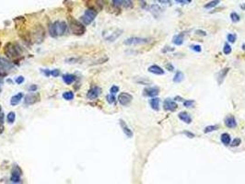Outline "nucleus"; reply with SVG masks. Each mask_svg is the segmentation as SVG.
<instances>
[{
    "label": "nucleus",
    "instance_id": "1",
    "mask_svg": "<svg viewBox=\"0 0 245 184\" xmlns=\"http://www.w3.org/2000/svg\"><path fill=\"white\" fill-rule=\"evenodd\" d=\"M67 31V24L65 21H55L50 26V34L52 37L62 36Z\"/></svg>",
    "mask_w": 245,
    "mask_h": 184
},
{
    "label": "nucleus",
    "instance_id": "2",
    "mask_svg": "<svg viewBox=\"0 0 245 184\" xmlns=\"http://www.w3.org/2000/svg\"><path fill=\"white\" fill-rule=\"evenodd\" d=\"M69 28L72 33H74L77 36L83 35L86 32V27L84 26L83 23H80L78 20L74 19L69 20Z\"/></svg>",
    "mask_w": 245,
    "mask_h": 184
},
{
    "label": "nucleus",
    "instance_id": "3",
    "mask_svg": "<svg viewBox=\"0 0 245 184\" xmlns=\"http://www.w3.org/2000/svg\"><path fill=\"white\" fill-rule=\"evenodd\" d=\"M96 16H97V11L94 8H88L85 11L84 15L80 18V20L82 21L84 25H90V23L95 20Z\"/></svg>",
    "mask_w": 245,
    "mask_h": 184
},
{
    "label": "nucleus",
    "instance_id": "4",
    "mask_svg": "<svg viewBox=\"0 0 245 184\" xmlns=\"http://www.w3.org/2000/svg\"><path fill=\"white\" fill-rule=\"evenodd\" d=\"M149 43V39L148 38H141V37H131L126 39L124 42L125 45H140L146 44Z\"/></svg>",
    "mask_w": 245,
    "mask_h": 184
},
{
    "label": "nucleus",
    "instance_id": "5",
    "mask_svg": "<svg viewBox=\"0 0 245 184\" xmlns=\"http://www.w3.org/2000/svg\"><path fill=\"white\" fill-rule=\"evenodd\" d=\"M132 100H133V96L129 93H127V92H123V93H120V95L118 96V101L123 106L129 105Z\"/></svg>",
    "mask_w": 245,
    "mask_h": 184
},
{
    "label": "nucleus",
    "instance_id": "6",
    "mask_svg": "<svg viewBox=\"0 0 245 184\" xmlns=\"http://www.w3.org/2000/svg\"><path fill=\"white\" fill-rule=\"evenodd\" d=\"M5 54H7L8 57H16L19 55V52H18L16 46L12 43H8L5 46Z\"/></svg>",
    "mask_w": 245,
    "mask_h": 184
},
{
    "label": "nucleus",
    "instance_id": "7",
    "mask_svg": "<svg viewBox=\"0 0 245 184\" xmlns=\"http://www.w3.org/2000/svg\"><path fill=\"white\" fill-rule=\"evenodd\" d=\"M33 36H34L35 42L37 43H41L44 39V30L41 26H38L36 29H35Z\"/></svg>",
    "mask_w": 245,
    "mask_h": 184
},
{
    "label": "nucleus",
    "instance_id": "8",
    "mask_svg": "<svg viewBox=\"0 0 245 184\" xmlns=\"http://www.w3.org/2000/svg\"><path fill=\"white\" fill-rule=\"evenodd\" d=\"M163 108H164L165 111L174 112L177 110L178 104L174 100H172L171 99H167L164 100V102H163Z\"/></svg>",
    "mask_w": 245,
    "mask_h": 184
},
{
    "label": "nucleus",
    "instance_id": "9",
    "mask_svg": "<svg viewBox=\"0 0 245 184\" xmlns=\"http://www.w3.org/2000/svg\"><path fill=\"white\" fill-rule=\"evenodd\" d=\"M39 100H40V95L38 93H32V94H28L25 97L24 103L26 105H32L38 102Z\"/></svg>",
    "mask_w": 245,
    "mask_h": 184
},
{
    "label": "nucleus",
    "instance_id": "10",
    "mask_svg": "<svg viewBox=\"0 0 245 184\" xmlns=\"http://www.w3.org/2000/svg\"><path fill=\"white\" fill-rule=\"evenodd\" d=\"M113 6L115 8L125 7L126 8H131L133 7L132 0H113Z\"/></svg>",
    "mask_w": 245,
    "mask_h": 184
},
{
    "label": "nucleus",
    "instance_id": "11",
    "mask_svg": "<svg viewBox=\"0 0 245 184\" xmlns=\"http://www.w3.org/2000/svg\"><path fill=\"white\" fill-rule=\"evenodd\" d=\"M20 176H21V170L19 167H15L12 170V174H11L10 181L13 183H20Z\"/></svg>",
    "mask_w": 245,
    "mask_h": 184
},
{
    "label": "nucleus",
    "instance_id": "12",
    "mask_svg": "<svg viewBox=\"0 0 245 184\" xmlns=\"http://www.w3.org/2000/svg\"><path fill=\"white\" fill-rule=\"evenodd\" d=\"M101 91H102L101 88H99V87H97V86H95V87H92L89 91H88L87 97L89 98L90 100H95V99H97L99 96H100Z\"/></svg>",
    "mask_w": 245,
    "mask_h": 184
},
{
    "label": "nucleus",
    "instance_id": "13",
    "mask_svg": "<svg viewBox=\"0 0 245 184\" xmlns=\"http://www.w3.org/2000/svg\"><path fill=\"white\" fill-rule=\"evenodd\" d=\"M160 94V88L158 87H148L144 89V95L147 97L154 98Z\"/></svg>",
    "mask_w": 245,
    "mask_h": 184
},
{
    "label": "nucleus",
    "instance_id": "14",
    "mask_svg": "<svg viewBox=\"0 0 245 184\" xmlns=\"http://www.w3.org/2000/svg\"><path fill=\"white\" fill-rule=\"evenodd\" d=\"M225 125L227 126L228 128H235L237 126V122H236V119L234 116H232V115H229V116H227L225 118Z\"/></svg>",
    "mask_w": 245,
    "mask_h": 184
},
{
    "label": "nucleus",
    "instance_id": "15",
    "mask_svg": "<svg viewBox=\"0 0 245 184\" xmlns=\"http://www.w3.org/2000/svg\"><path fill=\"white\" fill-rule=\"evenodd\" d=\"M120 126H121V128H122V130H123V132H124L125 133V135L127 136V137H129V138H131V137H133V132L131 131V129L128 127L127 126V124H126V123L125 122L124 120H120Z\"/></svg>",
    "mask_w": 245,
    "mask_h": 184
},
{
    "label": "nucleus",
    "instance_id": "16",
    "mask_svg": "<svg viewBox=\"0 0 245 184\" xmlns=\"http://www.w3.org/2000/svg\"><path fill=\"white\" fill-rule=\"evenodd\" d=\"M0 66L4 67L6 70H11L14 68V65L9 60L4 58V57H0Z\"/></svg>",
    "mask_w": 245,
    "mask_h": 184
},
{
    "label": "nucleus",
    "instance_id": "17",
    "mask_svg": "<svg viewBox=\"0 0 245 184\" xmlns=\"http://www.w3.org/2000/svg\"><path fill=\"white\" fill-rule=\"evenodd\" d=\"M148 72L152 73L154 75H157V76H161V75H164V70L159 66L157 65H153L148 67Z\"/></svg>",
    "mask_w": 245,
    "mask_h": 184
},
{
    "label": "nucleus",
    "instance_id": "18",
    "mask_svg": "<svg viewBox=\"0 0 245 184\" xmlns=\"http://www.w3.org/2000/svg\"><path fill=\"white\" fill-rule=\"evenodd\" d=\"M178 117L181 121H183V123L190 124L192 123V117L191 115L188 112H182L178 114Z\"/></svg>",
    "mask_w": 245,
    "mask_h": 184
},
{
    "label": "nucleus",
    "instance_id": "19",
    "mask_svg": "<svg viewBox=\"0 0 245 184\" xmlns=\"http://www.w3.org/2000/svg\"><path fill=\"white\" fill-rule=\"evenodd\" d=\"M230 71V68L229 67H226L224 69H222L219 73H218V83L219 85L222 84V82L224 81V79L226 77V76L228 75V73H229Z\"/></svg>",
    "mask_w": 245,
    "mask_h": 184
},
{
    "label": "nucleus",
    "instance_id": "20",
    "mask_svg": "<svg viewBox=\"0 0 245 184\" xmlns=\"http://www.w3.org/2000/svg\"><path fill=\"white\" fill-rule=\"evenodd\" d=\"M183 42H184V34L183 33L177 34V35H175L172 39V43L177 46L182 45L183 43Z\"/></svg>",
    "mask_w": 245,
    "mask_h": 184
},
{
    "label": "nucleus",
    "instance_id": "21",
    "mask_svg": "<svg viewBox=\"0 0 245 184\" xmlns=\"http://www.w3.org/2000/svg\"><path fill=\"white\" fill-rule=\"evenodd\" d=\"M122 33H123L122 30H117V31H115L114 32H113L110 36L105 38V40H106L107 42H114L116 39H118L122 35Z\"/></svg>",
    "mask_w": 245,
    "mask_h": 184
},
{
    "label": "nucleus",
    "instance_id": "22",
    "mask_svg": "<svg viewBox=\"0 0 245 184\" xmlns=\"http://www.w3.org/2000/svg\"><path fill=\"white\" fill-rule=\"evenodd\" d=\"M160 100L159 98H153V99L149 100V105L150 107L153 109L154 111H159L160 110Z\"/></svg>",
    "mask_w": 245,
    "mask_h": 184
},
{
    "label": "nucleus",
    "instance_id": "23",
    "mask_svg": "<svg viewBox=\"0 0 245 184\" xmlns=\"http://www.w3.org/2000/svg\"><path fill=\"white\" fill-rule=\"evenodd\" d=\"M23 93H18L17 95H15V96H13L12 98H11V100H10V104L12 105V106H16V105H18L19 104V103L21 101V100L23 99Z\"/></svg>",
    "mask_w": 245,
    "mask_h": 184
},
{
    "label": "nucleus",
    "instance_id": "24",
    "mask_svg": "<svg viewBox=\"0 0 245 184\" xmlns=\"http://www.w3.org/2000/svg\"><path fill=\"white\" fill-rule=\"evenodd\" d=\"M220 140H221V142H222L223 145H225V146H229V145H230L231 137H230V135L229 134L224 133V134L221 135V136H220Z\"/></svg>",
    "mask_w": 245,
    "mask_h": 184
},
{
    "label": "nucleus",
    "instance_id": "25",
    "mask_svg": "<svg viewBox=\"0 0 245 184\" xmlns=\"http://www.w3.org/2000/svg\"><path fill=\"white\" fill-rule=\"evenodd\" d=\"M184 79V75L183 72L178 71L176 72V74L174 75V77H173V82L174 83H181L182 81H183Z\"/></svg>",
    "mask_w": 245,
    "mask_h": 184
},
{
    "label": "nucleus",
    "instance_id": "26",
    "mask_svg": "<svg viewBox=\"0 0 245 184\" xmlns=\"http://www.w3.org/2000/svg\"><path fill=\"white\" fill-rule=\"evenodd\" d=\"M75 76H73V75H65V76H63V81L65 82L66 85H71L74 81H75Z\"/></svg>",
    "mask_w": 245,
    "mask_h": 184
},
{
    "label": "nucleus",
    "instance_id": "27",
    "mask_svg": "<svg viewBox=\"0 0 245 184\" xmlns=\"http://www.w3.org/2000/svg\"><path fill=\"white\" fill-rule=\"evenodd\" d=\"M150 11H151V13H152L155 17H158V16H159V14H160L162 12V9L160 8V6L152 5L150 7Z\"/></svg>",
    "mask_w": 245,
    "mask_h": 184
},
{
    "label": "nucleus",
    "instance_id": "28",
    "mask_svg": "<svg viewBox=\"0 0 245 184\" xmlns=\"http://www.w3.org/2000/svg\"><path fill=\"white\" fill-rule=\"evenodd\" d=\"M219 2H220V0H212V1H210L205 5V8H212L217 7V6L219 4Z\"/></svg>",
    "mask_w": 245,
    "mask_h": 184
},
{
    "label": "nucleus",
    "instance_id": "29",
    "mask_svg": "<svg viewBox=\"0 0 245 184\" xmlns=\"http://www.w3.org/2000/svg\"><path fill=\"white\" fill-rule=\"evenodd\" d=\"M218 129V125H209V126H206V127L204 129V133H205V134H209V133H211V132L217 131Z\"/></svg>",
    "mask_w": 245,
    "mask_h": 184
},
{
    "label": "nucleus",
    "instance_id": "30",
    "mask_svg": "<svg viewBox=\"0 0 245 184\" xmlns=\"http://www.w3.org/2000/svg\"><path fill=\"white\" fill-rule=\"evenodd\" d=\"M63 98L66 100H72L74 99V93L72 91H66L63 93Z\"/></svg>",
    "mask_w": 245,
    "mask_h": 184
},
{
    "label": "nucleus",
    "instance_id": "31",
    "mask_svg": "<svg viewBox=\"0 0 245 184\" xmlns=\"http://www.w3.org/2000/svg\"><path fill=\"white\" fill-rule=\"evenodd\" d=\"M15 119H16V114H15V112H10L8 114V116H7V120H8V123H13L15 122Z\"/></svg>",
    "mask_w": 245,
    "mask_h": 184
},
{
    "label": "nucleus",
    "instance_id": "32",
    "mask_svg": "<svg viewBox=\"0 0 245 184\" xmlns=\"http://www.w3.org/2000/svg\"><path fill=\"white\" fill-rule=\"evenodd\" d=\"M227 39H228V42H230L231 43H234L236 39H237V35L235 33H230V34H228Z\"/></svg>",
    "mask_w": 245,
    "mask_h": 184
},
{
    "label": "nucleus",
    "instance_id": "33",
    "mask_svg": "<svg viewBox=\"0 0 245 184\" xmlns=\"http://www.w3.org/2000/svg\"><path fill=\"white\" fill-rule=\"evenodd\" d=\"M231 51H232V49L230 47V45L229 43H225L224 47H223V53H224V54H226V55L230 54L231 53Z\"/></svg>",
    "mask_w": 245,
    "mask_h": 184
},
{
    "label": "nucleus",
    "instance_id": "34",
    "mask_svg": "<svg viewBox=\"0 0 245 184\" xmlns=\"http://www.w3.org/2000/svg\"><path fill=\"white\" fill-rule=\"evenodd\" d=\"M230 20H231L232 22L236 23V22H238L239 20H240V16H239L236 12H232L230 14Z\"/></svg>",
    "mask_w": 245,
    "mask_h": 184
},
{
    "label": "nucleus",
    "instance_id": "35",
    "mask_svg": "<svg viewBox=\"0 0 245 184\" xmlns=\"http://www.w3.org/2000/svg\"><path fill=\"white\" fill-rule=\"evenodd\" d=\"M194 104H195V100H188L183 101V105L186 108H192L194 106Z\"/></svg>",
    "mask_w": 245,
    "mask_h": 184
},
{
    "label": "nucleus",
    "instance_id": "36",
    "mask_svg": "<svg viewBox=\"0 0 245 184\" xmlns=\"http://www.w3.org/2000/svg\"><path fill=\"white\" fill-rule=\"evenodd\" d=\"M241 143H242L241 138H235V139L230 143V146H233V147H234V146H238L241 145Z\"/></svg>",
    "mask_w": 245,
    "mask_h": 184
},
{
    "label": "nucleus",
    "instance_id": "37",
    "mask_svg": "<svg viewBox=\"0 0 245 184\" xmlns=\"http://www.w3.org/2000/svg\"><path fill=\"white\" fill-rule=\"evenodd\" d=\"M136 83H138V84H142V85H148V84H150L151 82L149 81L148 79H146V78L142 77V78H140V79L136 80Z\"/></svg>",
    "mask_w": 245,
    "mask_h": 184
},
{
    "label": "nucleus",
    "instance_id": "38",
    "mask_svg": "<svg viewBox=\"0 0 245 184\" xmlns=\"http://www.w3.org/2000/svg\"><path fill=\"white\" fill-rule=\"evenodd\" d=\"M106 99H107V101L110 103V104H113V103L115 102V97L113 94H110L106 97Z\"/></svg>",
    "mask_w": 245,
    "mask_h": 184
},
{
    "label": "nucleus",
    "instance_id": "39",
    "mask_svg": "<svg viewBox=\"0 0 245 184\" xmlns=\"http://www.w3.org/2000/svg\"><path fill=\"white\" fill-rule=\"evenodd\" d=\"M190 48H191V50L196 52V53H200L202 51V48L200 45H192V46H190Z\"/></svg>",
    "mask_w": 245,
    "mask_h": 184
},
{
    "label": "nucleus",
    "instance_id": "40",
    "mask_svg": "<svg viewBox=\"0 0 245 184\" xmlns=\"http://www.w3.org/2000/svg\"><path fill=\"white\" fill-rule=\"evenodd\" d=\"M50 75L52 77H58L60 75V71L58 70V69H55V70H52V71H50Z\"/></svg>",
    "mask_w": 245,
    "mask_h": 184
},
{
    "label": "nucleus",
    "instance_id": "41",
    "mask_svg": "<svg viewBox=\"0 0 245 184\" xmlns=\"http://www.w3.org/2000/svg\"><path fill=\"white\" fill-rule=\"evenodd\" d=\"M119 91V87H117V86H113L112 88H111L110 89V92H111V94H116L117 92Z\"/></svg>",
    "mask_w": 245,
    "mask_h": 184
},
{
    "label": "nucleus",
    "instance_id": "42",
    "mask_svg": "<svg viewBox=\"0 0 245 184\" xmlns=\"http://www.w3.org/2000/svg\"><path fill=\"white\" fill-rule=\"evenodd\" d=\"M8 75V72H7V70H6V69L4 68V67H2L1 66H0V77H5V76H7Z\"/></svg>",
    "mask_w": 245,
    "mask_h": 184
},
{
    "label": "nucleus",
    "instance_id": "43",
    "mask_svg": "<svg viewBox=\"0 0 245 184\" xmlns=\"http://www.w3.org/2000/svg\"><path fill=\"white\" fill-rule=\"evenodd\" d=\"M195 34L198 36H206V32L205 31H201V30H196L195 31Z\"/></svg>",
    "mask_w": 245,
    "mask_h": 184
},
{
    "label": "nucleus",
    "instance_id": "44",
    "mask_svg": "<svg viewBox=\"0 0 245 184\" xmlns=\"http://www.w3.org/2000/svg\"><path fill=\"white\" fill-rule=\"evenodd\" d=\"M183 135H185L186 136L189 137V138H194V137L195 136V134L191 133V132H189V131H183Z\"/></svg>",
    "mask_w": 245,
    "mask_h": 184
},
{
    "label": "nucleus",
    "instance_id": "45",
    "mask_svg": "<svg viewBox=\"0 0 245 184\" xmlns=\"http://www.w3.org/2000/svg\"><path fill=\"white\" fill-rule=\"evenodd\" d=\"M79 61L78 58H69L66 60V63H68V64H76V63H78Z\"/></svg>",
    "mask_w": 245,
    "mask_h": 184
},
{
    "label": "nucleus",
    "instance_id": "46",
    "mask_svg": "<svg viewBox=\"0 0 245 184\" xmlns=\"http://www.w3.org/2000/svg\"><path fill=\"white\" fill-rule=\"evenodd\" d=\"M24 82V77H23L22 76H20V77H17V79H16V83L17 84H21V83H23Z\"/></svg>",
    "mask_w": 245,
    "mask_h": 184
},
{
    "label": "nucleus",
    "instance_id": "47",
    "mask_svg": "<svg viewBox=\"0 0 245 184\" xmlns=\"http://www.w3.org/2000/svg\"><path fill=\"white\" fill-rule=\"evenodd\" d=\"M166 69L169 71H173L174 70V66L172 64H167L166 65Z\"/></svg>",
    "mask_w": 245,
    "mask_h": 184
},
{
    "label": "nucleus",
    "instance_id": "48",
    "mask_svg": "<svg viewBox=\"0 0 245 184\" xmlns=\"http://www.w3.org/2000/svg\"><path fill=\"white\" fill-rule=\"evenodd\" d=\"M172 52L174 51V48H171V47H165L164 49L162 50V53H166V52Z\"/></svg>",
    "mask_w": 245,
    "mask_h": 184
},
{
    "label": "nucleus",
    "instance_id": "49",
    "mask_svg": "<svg viewBox=\"0 0 245 184\" xmlns=\"http://www.w3.org/2000/svg\"><path fill=\"white\" fill-rule=\"evenodd\" d=\"M191 1V0H176L177 3H181V4H187Z\"/></svg>",
    "mask_w": 245,
    "mask_h": 184
},
{
    "label": "nucleus",
    "instance_id": "50",
    "mask_svg": "<svg viewBox=\"0 0 245 184\" xmlns=\"http://www.w3.org/2000/svg\"><path fill=\"white\" fill-rule=\"evenodd\" d=\"M160 4H170L171 0H158Z\"/></svg>",
    "mask_w": 245,
    "mask_h": 184
},
{
    "label": "nucleus",
    "instance_id": "51",
    "mask_svg": "<svg viewBox=\"0 0 245 184\" xmlns=\"http://www.w3.org/2000/svg\"><path fill=\"white\" fill-rule=\"evenodd\" d=\"M36 89H37V86L36 85H33V86H32V87L29 88V90H30V91H36Z\"/></svg>",
    "mask_w": 245,
    "mask_h": 184
},
{
    "label": "nucleus",
    "instance_id": "52",
    "mask_svg": "<svg viewBox=\"0 0 245 184\" xmlns=\"http://www.w3.org/2000/svg\"><path fill=\"white\" fill-rule=\"evenodd\" d=\"M4 123V114L2 112H0V124H2Z\"/></svg>",
    "mask_w": 245,
    "mask_h": 184
},
{
    "label": "nucleus",
    "instance_id": "53",
    "mask_svg": "<svg viewBox=\"0 0 245 184\" xmlns=\"http://www.w3.org/2000/svg\"><path fill=\"white\" fill-rule=\"evenodd\" d=\"M3 132H4V127L2 124H0V135H1Z\"/></svg>",
    "mask_w": 245,
    "mask_h": 184
},
{
    "label": "nucleus",
    "instance_id": "54",
    "mask_svg": "<svg viewBox=\"0 0 245 184\" xmlns=\"http://www.w3.org/2000/svg\"><path fill=\"white\" fill-rule=\"evenodd\" d=\"M175 100H180V101H183V99H182V98H181V97H176V98H175Z\"/></svg>",
    "mask_w": 245,
    "mask_h": 184
},
{
    "label": "nucleus",
    "instance_id": "55",
    "mask_svg": "<svg viewBox=\"0 0 245 184\" xmlns=\"http://www.w3.org/2000/svg\"><path fill=\"white\" fill-rule=\"evenodd\" d=\"M242 50H244V51H245V43H243V44H242Z\"/></svg>",
    "mask_w": 245,
    "mask_h": 184
},
{
    "label": "nucleus",
    "instance_id": "56",
    "mask_svg": "<svg viewBox=\"0 0 245 184\" xmlns=\"http://www.w3.org/2000/svg\"><path fill=\"white\" fill-rule=\"evenodd\" d=\"M139 1L141 2V3H143V5H145V4H146V3H145V0H139Z\"/></svg>",
    "mask_w": 245,
    "mask_h": 184
},
{
    "label": "nucleus",
    "instance_id": "57",
    "mask_svg": "<svg viewBox=\"0 0 245 184\" xmlns=\"http://www.w3.org/2000/svg\"><path fill=\"white\" fill-rule=\"evenodd\" d=\"M0 112H1V106H0Z\"/></svg>",
    "mask_w": 245,
    "mask_h": 184
},
{
    "label": "nucleus",
    "instance_id": "58",
    "mask_svg": "<svg viewBox=\"0 0 245 184\" xmlns=\"http://www.w3.org/2000/svg\"><path fill=\"white\" fill-rule=\"evenodd\" d=\"M0 92H1V89H0Z\"/></svg>",
    "mask_w": 245,
    "mask_h": 184
}]
</instances>
